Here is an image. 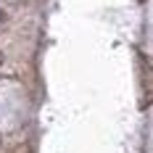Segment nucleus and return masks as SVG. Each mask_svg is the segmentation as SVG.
I'll use <instances>...</instances> for the list:
<instances>
[{
    "instance_id": "1",
    "label": "nucleus",
    "mask_w": 153,
    "mask_h": 153,
    "mask_svg": "<svg viewBox=\"0 0 153 153\" xmlns=\"http://www.w3.org/2000/svg\"><path fill=\"white\" fill-rule=\"evenodd\" d=\"M0 63H3V56H0Z\"/></svg>"
}]
</instances>
